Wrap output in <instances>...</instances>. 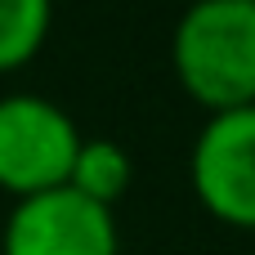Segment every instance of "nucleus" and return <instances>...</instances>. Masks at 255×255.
<instances>
[{"label": "nucleus", "mask_w": 255, "mask_h": 255, "mask_svg": "<svg viewBox=\"0 0 255 255\" xmlns=\"http://www.w3.org/2000/svg\"><path fill=\"white\" fill-rule=\"evenodd\" d=\"M0 255H121L117 215L72 188L22 197L4 215Z\"/></svg>", "instance_id": "20e7f679"}, {"label": "nucleus", "mask_w": 255, "mask_h": 255, "mask_svg": "<svg viewBox=\"0 0 255 255\" xmlns=\"http://www.w3.org/2000/svg\"><path fill=\"white\" fill-rule=\"evenodd\" d=\"M170 67L179 90L215 112L255 103V0H202L170 31Z\"/></svg>", "instance_id": "f257e3e1"}, {"label": "nucleus", "mask_w": 255, "mask_h": 255, "mask_svg": "<svg viewBox=\"0 0 255 255\" xmlns=\"http://www.w3.org/2000/svg\"><path fill=\"white\" fill-rule=\"evenodd\" d=\"M76 117L31 90L0 94V193L13 202L67 188L76 148H81Z\"/></svg>", "instance_id": "f03ea898"}, {"label": "nucleus", "mask_w": 255, "mask_h": 255, "mask_svg": "<svg viewBox=\"0 0 255 255\" xmlns=\"http://www.w3.org/2000/svg\"><path fill=\"white\" fill-rule=\"evenodd\" d=\"M130 184H134V161H130V152L117 139H81L72 175H67L72 193H81L85 202L112 211L130 193Z\"/></svg>", "instance_id": "39448f33"}, {"label": "nucleus", "mask_w": 255, "mask_h": 255, "mask_svg": "<svg viewBox=\"0 0 255 255\" xmlns=\"http://www.w3.org/2000/svg\"><path fill=\"white\" fill-rule=\"evenodd\" d=\"M188 184L215 224L255 233V103L202 121L188 152Z\"/></svg>", "instance_id": "7ed1b4c3"}, {"label": "nucleus", "mask_w": 255, "mask_h": 255, "mask_svg": "<svg viewBox=\"0 0 255 255\" xmlns=\"http://www.w3.org/2000/svg\"><path fill=\"white\" fill-rule=\"evenodd\" d=\"M54 27V9L45 0H0V76L27 67Z\"/></svg>", "instance_id": "423d86ee"}]
</instances>
